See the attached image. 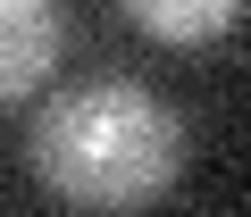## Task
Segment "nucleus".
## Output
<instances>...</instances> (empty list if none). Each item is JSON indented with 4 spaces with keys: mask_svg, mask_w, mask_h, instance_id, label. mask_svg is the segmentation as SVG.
<instances>
[{
    "mask_svg": "<svg viewBox=\"0 0 251 217\" xmlns=\"http://www.w3.org/2000/svg\"><path fill=\"white\" fill-rule=\"evenodd\" d=\"M126 17H134L151 42H168V50H209L243 17V0H126Z\"/></svg>",
    "mask_w": 251,
    "mask_h": 217,
    "instance_id": "nucleus-3",
    "label": "nucleus"
},
{
    "mask_svg": "<svg viewBox=\"0 0 251 217\" xmlns=\"http://www.w3.org/2000/svg\"><path fill=\"white\" fill-rule=\"evenodd\" d=\"M34 175L42 192L75 200V209H100V217H126V209H151L176 167H184V126L176 108L134 84V75H92L75 92H59L42 117H34Z\"/></svg>",
    "mask_w": 251,
    "mask_h": 217,
    "instance_id": "nucleus-1",
    "label": "nucleus"
},
{
    "mask_svg": "<svg viewBox=\"0 0 251 217\" xmlns=\"http://www.w3.org/2000/svg\"><path fill=\"white\" fill-rule=\"evenodd\" d=\"M59 59V0H0V100H17Z\"/></svg>",
    "mask_w": 251,
    "mask_h": 217,
    "instance_id": "nucleus-2",
    "label": "nucleus"
}]
</instances>
